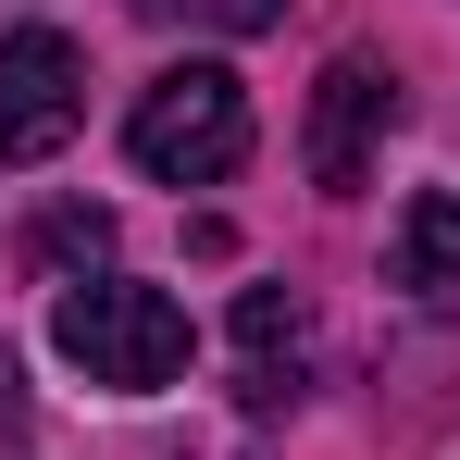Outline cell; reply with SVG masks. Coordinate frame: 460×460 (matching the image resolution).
<instances>
[{"label":"cell","instance_id":"6da1fadb","mask_svg":"<svg viewBox=\"0 0 460 460\" xmlns=\"http://www.w3.org/2000/svg\"><path fill=\"white\" fill-rule=\"evenodd\" d=\"M50 349L75 361L87 385H112V398H162V385L187 374V311L162 299V287H125V274H100V287H63L50 299Z\"/></svg>","mask_w":460,"mask_h":460},{"label":"cell","instance_id":"7a4b0ae2","mask_svg":"<svg viewBox=\"0 0 460 460\" xmlns=\"http://www.w3.org/2000/svg\"><path fill=\"white\" fill-rule=\"evenodd\" d=\"M125 150H137V174H162V187H212V174L249 162V87H236L225 63H174V75L137 87Z\"/></svg>","mask_w":460,"mask_h":460},{"label":"cell","instance_id":"3957f363","mask_svg":"<svg viewBox=\"0 0 460 460\" xmlns=\"http://www.w3.org/2000/svg\"><path fill=\"white\" fill-rule=\"evenodd\" d=\"M87 125V50L63 25H13L0 38V162H50Z\"/></svg>","mask_w":460,"mask_h":460},{"label":"cell","instance_id":"277c9868","mask_svg":"<svg viewBox=\"0 0 460 460\" xmlns=\"http://www.w3.org/2000/svg\"><path fill=\"white\" fill-rule=\"evenodd\" d=\"M385 125H398V75L361 63V50H349V63H323V75H311V125H299L311 187H336V199H349V187L374 174V137H385Z\"/></svg>","mask_w":460,"mask_h":460},{"label":"cell","instance_id":"5b68a950","mask_svg":"<svg viewBox=\"0 0 460 460\" xmlns=\"http://www.w3.org/2000/svg\"><path fill=\"white\" fill-rule=\"evenodd\" d=\"M236 349H249V411H287L299 398V299L287 287H249L236 299Z\"/></svg>","mask_w":460,"mask_h":460},{"label":"cell","instance_id":"8992f818","mask_svg":"<svg viewBox=\"0 0 460 460\" xmlns=\"http://www.w3.org/2000/svg\"><path fill=\"white\" fill-rule=\"evenodd\" d=\"M398 287H460V199L448 187H423L398 212Z\"/></svg>","mask_w":460,"mask_h":460},{"label":"cell","instance_id":"52a82bcc","mask_svg":"<svg viewBox=\"0 0 460 460\" xmlns=\"http://www.w3.org/2000/svg\"><path fill=\"white\" fill-rule=\"evenodd\" d=\"M100 249H112V212H50V225H38V261H100Z\"/></svg>","mask_w":460,"mask_h":460},{"label":"cell","instance_id":"ba28073f","mask_svg":"<svg viewBox=\"0 0 460 460\" xmlns=\"http://www.w3.org/2000/svg\"><path fill=\"white\" fill-rule=\"evenodd\" d=\"M212 25H236V38H261V25H287V0H212Z\"/></svg>","mask_w":460,"mask_h":460},{"label":"cell","instance_id":"9c48e42d","mask_svg":"<svg viewBox=\"0 0 460 460\" xmlns=\"http://www.w3.org/2000/svg\"><path fill=\"white\" fill-rule=\"evenodd\" d=\"M137 13H212V0H137Z\"/></svg>","mask_w":460,"mask_h":460}]
</instances>
